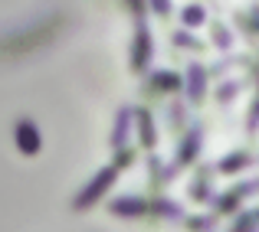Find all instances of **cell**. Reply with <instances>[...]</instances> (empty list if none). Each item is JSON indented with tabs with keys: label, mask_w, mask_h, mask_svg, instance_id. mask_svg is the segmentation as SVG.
Returning <instances> with one entry per match:
<instances>
[{
	"label": "cell",
	"mask_w": 259,
	"mask_h": 232,
	"mask_svg": "<svg viewBox=\"0 0 259 232\" xmlns=\"http://www.w3.org/2000/svg\"><path fill=\"white\" fill-rule=\"evenodd\" d=\"M256 128H259V79H256V95H253L249 111H246V134H249V138L256 134Z\"/></svg>",
	"instance_id": "22"
},
{
	"label": "cell",
	"mask_w": 259,
	"mask_h": 232,
	"mask_svg": "<svg viewBox=\"0 0 259 232\" xmlns=\"http://www.w3.org/2000/svg\"><path fill=\"white\" fill-rule=\"evenodd\" d=\"M210 46H217L220 52H230L236 46V36L223 20H210Z\"/></svg>",
	"instance_id": "15"
},
{
	"label": "cell",
	"mask_w": 259,
	"mask_h": 232,
	"mask_svg": "<svg viewBox=\"0 0 259 232\" xmlns=\"http://www.w3.org/2000/svg\"><path fill=\"white\" fill-rule=\"evenodd\" d=\"M13 144L23 157H36L39 147H43V138H39V128L33 125L30 118H17L13 121Z\"/></svg>",
	"instance_id": "6"
},
{
	"label": "cell",
	"mask_w": 259,
	"mask_h": 232,
	"mask_svg": "<svg viewBox=\"0 0 259 232\" xmlns=\"http://www.w3.org/2000/svg\"><path fill=\"white\" fill-rule=\"evenodd\" d=\"M171 43H174V49H184V52H203V43L187 30V26L171 33Z\"/></svg>",
	"instance_id": "19"
},
{
	"label": "cell",
	"mask_w": 259,
	"mask_h": 232,
	"mask_svg": "<svg viewBox=\"0 0 259 232\" xmlns=\"http://www.w3.org/2000/svg\"><path fill=\"white\" fill-rule=\"evenodd\" d=\"M227 232H259V206H253V209H243V213H236L233 226H230Z\"/></svg>",
	"instance_id": "18"
},
{
	"label": "cell",
	"mask_w": 259,
	"mask_h": 232,
	"mask_svg": "<svg viewBox=\"0 0 259 232\" xmlns=\"http://www.w3.org/2000/svg\"><path fill=\"white\" fill-rule=\"evenodd\" d=\"M249 196H256V190H253V180H243V183H233V187L227 190V193H217L213 196V213L220 216H236L240 213V206L249 200Z\"/></svg>",
	"instance_id": "4"
},
{
	"label": "cell",
	"mask_w": 259,
	"mask_h": 232,
	"mask_svg": "<svg viewBox=\"0 0 259 232\" xmlns=\"http://www.w3.org/2000/svg\"><path fill=\"white\" fill-rule=\"evenodd\" d=\"M154 59V36L151 30H148L145 20H135V33H132V52H128V66H132L135 76H141V72L151 66Z\"/></svg>",
	"instance_id": "3"
},
{
	"label": "cell",
	"mask_w": 259,
	"mask_h": 232,
	"mask_svg": "<svg viewBox=\"0 0 259 232\" xmlns=\"http://www.w3.org/2000/svg\"><path fill=\"white\" fill-rule=\"evenodd\" d=\"M108 213L118 219H145V216H158V219H181L184 209L167 196H118L108 203Z\"/></svg>",
	"instance_id": "1"
},
{
	"label": "cell",
	"mask_w": 259,
	"mask_h": 232,
	"mask_svg": "<svg viewBox=\"0 0 259 232\" xmlns=\"http://www.w3.org/2000/svg\"><path fill=\"white\" fill-rule=\"evenodd\" d=\"M240 66H249V56H223L220 63L207 66V69H210V76H230V72L240 69Z\"/></svg>",
	"instance_id": "21"
},
{
	"label": "cell",
	"mask_w": 259,
	"mask_h": 232,
	"mask_svg": "<svg viewBox=\"0 0 259 232\" xmlns=\"http://www.w3.org/2000/svg\"><path fill=\"white\" fill-rule=\"evenodd\" d=\"M200 147H203V125L200 121H190V128L181 134V144H177V154H174V170H184L200 157Z\"/></svg>",
	"instance_id": "5"
},
{
	"label": "cell",
	"mask_w": 259,
	"mask_h": 232,
	"mask_svg": "<svg viewBox=\"0 0 259 232\" xmlns=\"http://www.w3.org/2000/svg\"><path fill=\"white\" fill-rule=\"evenodd\" d=\"M128 13H132V20H145L148 17V0H125Z\"/></svg>",
	"instance_id": "24"
},
{
	"label": "cell",
	"mask_w": 259,
	"mask_h": 232,
	"mask_svg": "<svg viewBox=\"0 0 259 232\" xmlns=\"http://www.w3.org/2000/svg\"><path fill=\"white\" fill-rule=\"evenodd\" d=\"M207 79H210V69L203 63L187 66V105L190 108L203 105V98H207Z\"/></svg>",
	"instance_id": "9"
},
{
	"label": "cell",
	"mask_w": 259,
	"mask_h": 232,
	"mask_svg": "<svg viewBox=\"0 0 259 232\" xmlns=\"http://www.w3.org/2000/svg\"><path fill=\"white\" fill-rule=\"evenodd\" d=\"M207 20H210V17H207V10H203L200 4H187V7L181 10V23L187 26V30H197V26H203Z\"/></svg>",
	"instance_id": "20"
},
{
	"label": "cell",
	"mask_w": 259,
	"mask_h": 232,
	"mask_svg": "<svg viewBox=\"0 0 259 232\" xmlns=\"http://www.w3.org/2000/svg\"><path fill=\"white\" fill-rule=\"evenodd\" d=\"M164 114H167V128H171V134H174V138H181V134L190 128L187 105H184L181 98H171V101H167V111H164Z\"/></svg>",
	"instance_id": "14"
},
{
	"label": "cell",
	"mask_w": 259,
	"mask_h": 232,
	"mask_svg": "<svg viewBox=\"0 0 259 232\" xmlns=\"http://www.w3.org/2000/svg\"><path fill=\"white\" fill-rule=\"evenodd\" d=\"M174 163H161V157L154 151H148V187H151V193H158V190H164L167 183L174 180Z\"/></svg>",
	"instance_id": "11"
},
{
	"label": "cell",
	"mask_w": 259,
	"mask_h": 232,
	"mask_svg": "<svg viewBox=\"0 0 259 232\" xmlns=\"http://www.w3.org/2000/svg\"><path fill=\"white\" fill-rule=\"evenodd\" d=\"M132 131H135V108L121 105L118 111H115L112 138H108V144H112V151H115V147H121V144H128V134H132Z\"/></svg>",
	"instance_id": "12"
},
{
	"label": "cell",
	"mask_w": 259,
	"mask_h": 232,
	"mask_svg": "<svg viewBox=\"0 0 259 232\" xmlns=\"http://www.w3.org/2000/svg\"><path fill=\"white\" fill-rule=\"evenodd\" d=\"M181 92V76L171 69H158L151 72V79L141 85V95L145 98H158V95H177Z\"/></svg>",
	"instance_id": "7"
},
{
	"label": "cell",
	"mask_w": 259,
	"mask_h": 232,
	"mask_svg": "<svg viewBox=\"0 0 259 232\" xmlns=\"http://www.w3.org/2000/svg\"><path fill=\"white\" fill-rule=\"evenodd\" d=\"M115 167H118V170H125V167H132V163H135V151H132V147H128V144H121V147H115Z\"/></svg>",
	"instance_id": "23"
},
{
	"label": "cell",
	"mask_w": 259,
	"mask_h": 232,
	"mask_svg": "<svg viewBox=\"0 0 259 232\" xmlns=\"http://www.w3.org/2000/svg\"><path fill=\"white\" fill-rule=\"evenodd\" d=\"M220 216L217 213H197V216H184V229L187 232H213Z\"/></svg>",
	"instance_id": "17"
},
{
	"label": "cell",
	"mask_w": 259,
	"mask_h": 232,
	"mask_svg": "<svg viewBox=\"0 0 259 232\" xmlns=\"http://www.w3.org/2000/svg\"><path fill=\"white\" fill-rule=\"evenodd\" d=\"M148 10H151L154 17H161V20H164L167 13H171V0H148Z\"/></svg>",
	"instance_id": "25"
},
{
	"label": "cell",
	"mask_w": 259,
	"mask_h": 232,
	"mask_svg": "<svg viewBox=\"0 0 259 232\" xmlns=\"http://www.w3.org/2000/svg\"><path fill=\"white\" fill-rule=\"evenodd\" d=\"M253 163H256V157L249 154L246 147H240V151H230L220 163H217V173H223V177H236V173H243V170H249Z\"/></svg>",
	"instance_id": "13"
},
{
	"label": "cell",
	"mask_w": 259,
	"mask_h": 232,
	"mask_svg": "<svg viewBox=\"0 0 259 232\" xmlns=\"http://www.w3.org/2000/svg\"><path fill=\"white\" fill-rule=\"evenodd\" d=\"M213 173L217 167H210V163L197 167L194 180H190V200L194 203H213Z\"/></svg>",
	"instance_id": "10"
},
{
	"label": "cell",
	"mask_w": 259,
	"mask_h": 232,
	"mask_svg": "<svg viewBox=\"0 0 259 232\" xmlns=\"http://www.w3.org/2000/svg\"><path fill=\"white\" fill-rule=\"evenodd\" d=\"M246 85H249V79H227V82H220V85H217V92H213L217 105H220V108L233 105V101H236V95H240Z\"/></svg>",
	"instance_id": "16"
},
{
	"label": "cell",
	"mask_w": 259,
	"mask_h": 232,
	"mask_svg": "<svg viewBox=\"0 0 259 232\" xmlns=\"http://www.w3.org/2000/svg\"><path fill=\"white\" fill-rule=\"evenodd\" d=\"M115 180H118V167H115V163H108V167H102L99 173H95L92 180H89L85 187L79 190L76 196H72V203H69V206L76 209V213H85V209H92L95 203H99L102 196H105L108 190L115 187Z\"/></svg>",
	"instance_id": "2"
},
{
	"label": "cell",
	"mask_w": 259,
	"mask_h": 232,
	"mask_svg": "<svg viewBox=\"0 0 259 232\" xmlns=\"http://www.w3.org/2000/svg\"><path fill=\"white\" fill-rule=\"evenodd\" d=\"M135 131H138V144L145 151H154L158 147V121H154V111L148 105L135 108Z\"/></svg>",
	"instance_id": "8"
}]
</instances>
